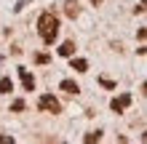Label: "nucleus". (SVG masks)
I'll return each mask as SVG.
<instances>
[{
	"mask_svg": "<svg viewBox=\"0 0 147 144\" xmlns=\"http://www.w3.org/2000/svg\"><path fill=\"white\" fill-rule=\"evenodd\" d=\"M38 35L43 38V43H48V46L56 40V35H59V19L51 11L40 13V19H38Z\"/></svg>",
	"mask_w": 147,
	"mask_h": 144,
	"instance_id": "1",
	"label": "nucleus"
},
{
	"mask_svg": "<svg viewBox=\"0 0 147 144\" xmlns=\"http://www.w3.org/2000/svg\"><path fill=\"white\" fill-rule=\"evenodd\" d=\"M38 107L43 109V112H51V115H56V112H62V104H59V99L54 94H43L38 99Z\"/></svg>",
	"mask_w": 147,
	"mask_h": 144,
	"instance_id": "2",
	"label": "nucleus"
},
{
	"mask_svg": "<svg viewBox=\"0 0 147 144\" xmlns=\"http://www.w3.org/2000/svg\"><path fill=\"white\" fill-rule=\"evenodd\" d=\"M128 104H131V94H120L118 99H112V112H123V109L128 107Z\"/></svg>",
	"mask_w": 147,
	"mask_h": 144,
	"instance_id": "3",
	"label": "nucleus"
},
{
	"mask_svg": "<svg viewBox=\"0 0 147 144\" xmlns=\"http://www.w3.org/2000/svg\"><path fill=\"white\" fill-rule=\"evenodd\" d=\"M19 78H22V83H24V88H27V91H32V88H35V78H32V75L24 70V67L19 70Z\"/></svg>",
	"mask_w": 147,
	"mask_h": 144,
	"instance_id": "4",
	"label": "nucleus"
},
{
	"mask_svg": "<svg viewBox=\"0 0 147 144\" xmlns=\"http://www.w3.org/2000/svg\"><path fill=\"white\" fill-rule=\"evenodd\" d=\"M64 11H67V16H70V19H75V16L80 13V8H78V0H67V3H64Z\"/></svg>",
	"mask_w": 147,
	"mask_h": 144,
	"instance_id": "5",
	"label": "nucleus"
},
{
	"mask_svg": "<svg viewBox=\"0 0 147 144\" xmlns=\"http://www.w3.org/2000/svg\"><path fill=\"white\" fill-rule=\"evenodd\" d=\"M75 54V43L72 40H64L62 46H59V56H72Z\"/></svg>",
	"mask_w": 147,
	"mask_h": 144,
	"instance_id": "6",
	"label": "nucleus"
},
{
	"mask_svg": "<svg viewBox=\"0 0 147 144\" xmlns=\"http://www.w3.org/2000/svg\"><path fill=\"white\" fill-rule=\"evenodd\" d=\"M62 91H64V94H78V91H80V88H78V83L75 80H62Z\"/></svg>",
	"mask_w": 147,
	"mask_h": 144,
	"instance_id": "7",
	"label": "nucleus"
},
{
	"mask_svg": "<svg viewBox=\"0 0 147 144\" xmlns=\"http://www.w3.org/2000/svg\"><path fill=\"white\" fill-rule=\"evenodd\" d=\"M11 88H13L11 78H0V94H11Z\"/></svg>",
	"mask_w": 147,
	"mask_h": 144,
	"instance_id": "8",
	"label": "nucleus"
},
{
	"mask_svg": "<svg viewBox=\"0 0 147 144\" xmlns=\"http://www.w3.org/2000/svg\"><path fill=\"white\" fill-rule=\"evenodd\" d=\"M72 70L86 72V70H88V62H86V59H72Z\"/></svg>",
	"mask_w": 147,
	"mask_h": 144,
	"instance_id": "9",
	"label": "nucleus"
},
{
	"mask_svg": "<svg viewBox=\"0 0 147 144\" xmlns=\"http://www.w3.org/2000/svg\"><path fill=\"white\" fill-rule=\"evenodd\" d=\"M99 139H102V131H94V133H86V136H83L86 144H94V141H99Z\"/></svg>",
	"mask_w": 147,
	"mask_h": 144,
	"instance_id": "10",
	"label": "nucleus"
},
{
	"mask_svg": "<svg viewBox=\"0 0 147 144\" xmlns=\"http://www.w3.org/2000/svg\"><path fill=\"white\" fill-rule=\"evenodd\" d=\"M11 109H13V112H22V109H24V101H22V99H16L13 104H11Z\"/></svg>",
	"mask_w": 147,
	"mask_h": 144,
	"instance_id": "11",
	"label": "nucleus"
},
{
	"mask_svg": "<svg viewBox=\"0 0 147 144\" xmlns=\"http://www.w3.org/2000/svg\"><path fill=\"white\" fill-rule=\"evenodd\" d=\"M35 62H38V64H48V54H38Z\"/></svg>",
	"mask_w": 147,
	"mask_h": 144,
	"instance_id": "12",
	"label": "nucleus"
},
{
	"mask_svg": "<svg viewBox=\"0 0 147 144\" xmlns=\"http://www.w3.org/2000/svg\"><path fill=\"white\" fill-rule=\"evenodd\" d=\"M99 83H102L105 88H115V83H112V80H107V78H99Z\"/></svg>",
	"mask_w": 147,
	"mask_h": 144,
	"instance_id": "13",
	"label": "nucleus"
},
{
	"mask_svg": "<svg viewBox=\"0 0 147 144\" xmlns=\"http://www.w3.org/2000/svg\"><path fill=\"white\" fill-rule=\"evenodd\" d=\"M144 11H147V0H142V3L136 5V13H144Z\"/></svg>",
	"mask_w": 147,
	"mask_h": 144,
	"instance_id": "14",
	"label": "nucleus"
},
{
	"mask_svg": "<svg viewBox=\"0 0 147 144\" xmlns=\"http://www.w3.org/2000/svg\"><path fill=\"white\" fill-rule=\"evenodd\" d=\"M0 144H13V139H11V136H3V133H0Z\"/></svg>",
	"mask_w": 147,
	"mask_h": 144,
	"instance_id": "15",
	"label": "nucleus"
},
{
	"mask_svg": "<svg viewBox=\"0 0 147 144\" xmlns=\"http://www.w3.org/2000/svg\"><path fill=\"white\" fill-rule=\"evenodd\" d=\"M142 141H147V131H144V133H142Z\"/></svg>",
	"mask_w": 147,
	"mask_h": 144,
	"instance_id": "16",
	"label": "nucleus"
},
{
	"mask_svg": "<svg viewBox=\"0 0 147 144\" xmlns=\"http://www.w3.org/2000/svg\"><path fill=\"white\" fill-rule=\"evenodd\" d=\"M91 3H94V5H99V3H102V0H91Z\"/></svg>",
	"mask_w": 147,
	"mask_h": 144,
	"instance_id": "17",
	"label": "nucleus"
}]
</instances>
